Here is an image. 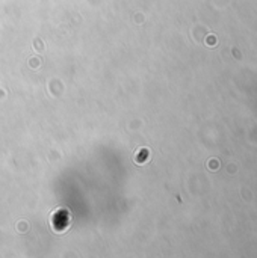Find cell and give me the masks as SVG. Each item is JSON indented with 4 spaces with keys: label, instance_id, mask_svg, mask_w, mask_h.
<instances>
[{
    "label": "cell",
    "instance_id": "6da1fadb",
    "mask_svg": "<svg viewBox=\"0 0 257 258\" xmlns=\"http://www.w3.org/2000/svg\"><path fill=\"white\" fill-rule=\"evenodd\" d=\"M209 169H210V171H218V169H219V161H218L216 158L209 160Z\"/></svg>",
    "mask_w": 257,
    "mask_h": 258
},
{
    "label": "cell",
    "instance_id": "7a4b0ae2",
    "mask_svg": "<svg viewBox=\"0 0 257 258\" xmlns=\"http://www.w3.org/2000/svg\"><path fill=\"white\" fill-rule=\"evenodd\" d=\"M209 44H210V45H212V44L215 45V44H216V38H215V36H210V38H209Z\"/></svg>",
    "mask_w": 257,
    "mask_h": 258
}]
</instances>
